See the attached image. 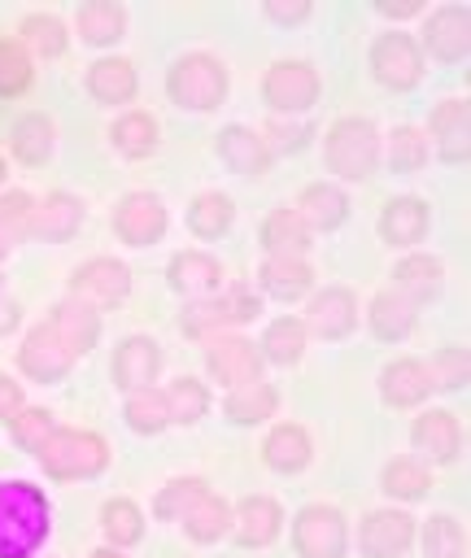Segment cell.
Returning a JSON list of instances; mask_svg holds the SVG:
<instances>
[{
	"mask_svg": "<svg viewBox=\"0 0 471 558\" xmlns=\"http://www.w3.org/2000/svg\"><path fill=\"white\" fill-rule=\"evenodd\" d=\"M100 336V323H96V310L78 305V301H61L17 349V366L39 379V384H52L61 379Z\"/></svg>",
	"mask_w": 471,
	"mask_h": 558,
	"instance_id": "cell-1",
	"label": "cell"
},
{
	"mask_svg": "<svg viewBox=\"0 0 471 558\" xmlns=\"http://www.w3.org/2000/svg\"><path fill=\"white\" fill-rule=\"evenodd\" d=\"M48 536V501L35 484H0V558H31Z\"/></svg>",
	"mask_w": 471,
	"mask_h": 558,
	"instance_id": "cell-2",
	"label": "cell"
},
{
	"mask_svg": "<svg viewBox=\"0 0 471 558\" xmlns=\"http://www.w3.org/2000/svg\"><path fill=\"white\" fill-rule=\"evenodd\" d=\"M39 462L52 480H87L96 471H105L109 462V445L96 436V432H78V427H57L44 449H39Z\"/></svg>",
	"mask_w": 471,
	"mask_h": 558,
	"instance_id": "cell-3",
	"label": "cell"
},
{
	"mask_svg": "<svg viewBox=\"0 0 471 558\" xmlns=\"http://www.w3.org/2000/svg\"><path fill=\"white\" fill-rule=\"evenodd\" d=\"M170 100L183 105V109H218L222 105V92H227V74L214 57L205 52H188L170 65Z\"/></svg>",
	"mask_w": 471,
	"mask_h": 558,
	"instance_id": "cell-4",
	"label": "cell"
},
{
	"mask_svg": "<svg viewBox=\"0 0 471 558\" xmlns=\"http://www.w3.org/2000/svg\"><path fill=\"white\" fill-rule=\"evenodd\" d=\"M327 166L340 179H366L375 170V126L366 118H340L327 131Z\"/></svg>",
	"mask_w": 471,
	"mask_h": 558,
	"instance_id": "cell-5",
	"label": "cell"
},
{
	"mask_svg": "<svg viewBox=\"0 0 471 558\" xmlns=\"http://www.w3.org/2000/svg\"><path fill=\"white\" fill-rule=\"evenodd\" d=\"M126 288H131V275H126V266L122 262H113V257H92V262H83L78 270H74V279H70V301H78V305H87V310H113L122 296H126Z\"/></svg>",
	"mask_w": 471,
	"mask_h": 558,
	"instance_id": "cell-6",
	"label": "cell"
},
{
	"mask_svg": "<svg viewBox=\"0 0 471 558\" xmlns=\"http://www.w3.org/2000/svg\"><path fill=\"white\" fill-rule=\"evenodd\" d=\"M262 96L279 113L314 109V100H318V74L305 61H275L266 70V78H262Z\"/></svg>",
	"mask_w": 471,
	"mask_h": 558,
	"instance_id": "cell-7",
	"label": "cell"
},
{
	"mask_svg": "<svg viewBox=\"0 0 471 558\" xmlns=\"http://www.w3.org/2000/svg\"><path fill=\"white\" fill-rule=\"evenodd\" d=\"M292 545L301 558H340L345 554V519L331 506H305L292 523Z\"/></svg>",
	"mask_w": 471,
	"mask_h": 558,
	"instance_id": "cell-8",
	"label": "cell"
},
{
	"mask_svg": "<svg viewBox=\"0 0 471 558\" xmlns=\"http://www.w3.org/2000/svg\"><path fill=\"white\" fill-rule=\"evenodd\" d=\"M371 74H375L384 87H410V83H419V74H423V57H419L414 39L401 35V31L379 35L375 48H371Z\"/></svg>",
	"mask_w": 471,
	"mask_h": 558,
	"instance_id": "cell-9",
	"label": "cell"
},
{
	"mask_svg": "<svg viewBox=\"0 0 471 558\" xmlns=\"http://www.w3.org/2000/svg\"><path fill=\"white\" fill-rule=\"evenodd\" d=\"M113 231H118L122 244L144 248V244H153V240L166 231V205H161L153 192H131V196H122L118 209H113Z\"/></svg>",
	"mask_w": 471,
	"mask_h": 558,
	"instance_id": "cell-10",
	"label": "cell"
},
{
	"mask_svg": "<svg viewBox=\"0 0 471 558\" xmlns=\"http://www.w3.org/2000/svg\"><path fill=\"white\" fill-rule=\"evenodd\" d=\"M253 314H257V301L235 288V292H227V296H196V301L183 310L179 327H183L188 336H205V331H214V327L249 323Z\"/></svg>",
	"mask_w": 471,
	"mask_h": 558,
	"instance_id": "cell-11",
	"label": "cell"
},
{
	"mask_svg": "<svg viewBox=\"0 0 471 558\" xmlns=\"http://www.w3.org/2000/svg\"><path fill=\"white\" fill-rule=\"evenodd\" d=\"M209 375L227 388H244L262 379V353L244 336H218L209 344Z\"/></svg>",
	"mask_w": 471,
	"mask_h": 558,
	"instance_id": "cell-12",
	"label": "cell"
},
{
	"mask_svg": "<svg viewBox=\"0 0 471 558\" xmlns=\"http://www.w3.org/2000/svg\"><path fill=\"white\" fill-rule=\"evenodd\" d=\"M423 44L436 61H462L471 48V9L445 4L440 13H432L423 26Z\"/></svg>",
	"mask_w": 471,
	"mask_h": 558,
	"instance_id": "cell-13",
	"label": "cell"
},
{
	"mask_svg": "<svg viewBox=\"0 0 471 558\" xmlns=\"http://www.w3.org/2000/svg\"><path fill=\"white\" fill-rule=\"evenodd\" d=\"M410 536H414V519L406 510H371L358 532L366 558H397L410 545Z\"/></svg>",
	"mask_w": 471,
	"mask_h": 558,
	"instance_id": "cell-14",
	"label": "cell"
},
{
	"mask_svg": "<svg viewBox=\"0 0 471 558\" xmlns=\"http://www.w3.org/2000/svg\"><path fill=\"white\" fill-rule=\"evenodd\" d=\"M432 388H436V384H432V371H427V362H419V357H397V362H388L384 375H379V392H384V401L397 405V410L419 405Z\"/></svg>",
	"mask_w": 471,
	"mask_h": 558,
	"instance_id": "cell-15",
	"label": "cell"
},
{
	"mask_svg": "<svg viewBox=\"0 0 471 558\" xmlns=\"http://www.w3.org/2000/svg\"><path fill=\"white\" fill-rule=\"evenodd\" d=\"M353 323H358V305H353V292L349 288H323L310 301V310H305V331H314L323 340L345 336Z\"/></svg>",
	"mask_w": 471,
	"mask_h": 558,
	"instance_id": "cell-16",
	"label": "cell"
},
{
	"mask_svg": "<svg viewBox=\"0 0 471 558\" xmlns=\"http://www.w3.org/2000/svg\"><path fill=\"white\" fill-rule=\"evenodd\" d=\"M157 366H161V353L148 336H131L113 353V379L118 388H131V392H144L157 379Z\"/></svg>",
	"mask_w": 471,
	"mask_h": 558,
	"instance_id": "cell-17",
	"label": "cell"
},
{
	"mask_svg": "<svg viewBox=\"0 0 471 558\" xmlns=\"http://www.w3.org/2000/svg\"><path fill=\"white\" fill-rule=\"evenodd\" d=\"M410 436H414V449L427 453L432 462H454L458 449H462V427H458V418H454L449 410H427V414H419Z\"/></svg>",
	"mask_w": 471,
	"mask_h": 558,
	"instance_id": "cell-18",
	"label": "cell"
},
{
	"mask_svg": "<svg viewBox=\"0 0 471 558\" xmlns=\"http://www.w3.org/2000/svg\"><path fill=\"white\" fill-rule=\"evenodd\" d=\"M78 222H83V205L74 196H65V192H52L44 205L31 209L26 231L39 235V240H70L78 231Z\"/></svg>",
	"mask_w": 471,
	"mask_h": 558,
	"instance_id": "cell-19",
	"label": "cell"
},
{
	"mask_svg": "<svg viewBox=\"0 0 471 558\" xmlns=\"http://www.w3.org/2000/svg\"><path fill=\"white\" fill-rule=\"evenodd\" d=\"M218 283H222V266H218V257L196 253V248L174 253V262H170V288H174V292L209 296Z\"/></svg>",
	"mask_w": 471,
	"mask_h": 558,
	"instance_id": "cell-20",
	"label": "cell"
},
{
	"mask_svg": "<svg viewBox=\"0 0 471 558\" xmlns=\"http://www.w3.org/2000/svg\"><path fill=\"white\" fill-rule=\"evenodd\" d=\"M427 231V205L419 196H397L384 205V218H379V235L388 244H419Z\"/></svg>",
	"mask_w": 471,
	"mask_h": 558,
	"instance_id": "cell-21",
	"label": "cell"
},
{
	"mask_svg": "<svg viewBox=\"0 0 471 558\" xmlns=\"http://www.w3.org/2000/svg\"><path fill=\"white\" fill-rule=\"evenodd\" d=\"M345 209H349L345 192H336L331 183H310V187L301 192V201H297L292 214L301 218L305 231H331V227L345 218Z\"/></svg>",
	"mask_w": 471,
	"mask_h": 558,
	"instance_id": "cell-22",
	"label": "cell"
},
{
	"mask_svg": "<svg viewBox=\"0 0 471 558\" xmlns=\"http://www.w3.org/2000/svg\"><path fill=\"white\" fill-rule=\"evenodd\" d=\"M279 501L275 497H244L240 501V510H235V541L240 545H266V541H275V532H279Z\"/></svg>",
	"mask_w": 471,
	"mask_h": 558,
	"instance_id": "cell-23",
	"label": "cell"
},
{
	"mask_svg": "<svg viewBox=\"0 0 471 558\" xmlns=\"http://www.w3.org/2000/svg\"><path fill=\"white\" fill-rule=\"evenodd\" d=\"M432 135H436L445 161H467V100L462 96L440 100L432 109Z\"/></svg>",
	"mask_w": 471,
	"mask_h": 558,
	"instance_id": "cell-24",
	"label": "cell"
},
{
	"mask_svg": "<svg viewBox=\"0 0 471 558\" xmlns=\"http://www.w3.org/2000/svg\"><path fill=\"white\" fill-rule=\"evenodd\" d=\"M87 92H92L100 105H122V100H131V96H135V70H131V61H122V57L96 61L92 74H87Z\"/></svg>",
	"mask_w": 471,
	"mask_h": 558,
	"instance_id": "cell-25",
	"label": "cell"
},
{
	"mask_svg": "<svg viewBox=\"0 0 471 558\" xmlns=\"http://www.w3.org/2000/svg\"><path fill=\"white\" fill-rule=\"evenodd\" d=\"M314 270L301 257H266L262 262V288L279 301H297L301 292H310Z\"/></svg>",
	"mask_w": 471,
	"mask_h": 558,
	"instance_id": "cell-26",
	"label": "cell"
},
{
	"mask_svg": "<svg viewBox=\"0 0 471 558\" xmlns=\"http://www.w3.org/2000/svg\"><path fill=\"white\" fill-rule=\"evenodd\" d=\"M410 327H414V301L410 296H401L397 288H388V292H379L371 301V331L379 340H401Z\"/></svg>",
	"mask_w": 471,
	"mask_h": 558,
	"instance_id": "cell-27",
	"label": "cell"
},
{
	"mask_svg": "<svg viewBox=\"0 0 471 558\" xmlns=\"http://www.w3.org/2000/svg\"><path fill=\"white\" fill-rule=\"evenodd\" d=\"M262 453H266V462H270L275 471L292 475V471H301V466L310 462V436H305L297 423H279V427L266 436Z\"/></svg>",
	"mask_w": 471,
	"mask_h": 558,
	"instance_id": "cell-28",
	"label": "cell"
},
{
	"mask_svg": "<svg viewBox=\"0 0 471 558\" xmlns=\"http://www.w3.org/2000/svg\"><path fill=\"white\" fill-rule=\"evenodd\" d=\"M179 523H183V532H188L192 541L209 545V541H218V536L231 527V506H227L222 497L205 493V497H196V501H192V510H188Z\"/></svg>",
	"mask_w": 471,
	"mask_h": 558,
	"instance_id": "cell-29",
	"label": "cell"
},
{
	"mask_svg": "<svg viewBox=\"0 0 471 558\" xmlns=\"http://www.w3.org/2000/svg\"><path fill=\"white\" fill-rule=\"evenodd\" d=\"M218 153H222V161H227L231 170H240V174H262V166H266V144H262L249 126H227V131L218 135Z\"/></svg>",
	"mask_w": 471,
	"mask_h": 558,
	"instance_id": "cell-30",
	"label": "cell"
},
{
	"mask_svg": "<svg viewBox=\"0 0 471 558\" xmlns=\"http://www.w3.org/2000/svg\"><path fill=\"white\" fill-rule=\"evenodd\" d=\"M262 244L270 248V257H301L310 244V231L301 227V218L292 209H275L262 222Z\"/></svg>",
	"mask_w": 471,
	"mask_h": 558,
	"instance_id": "cell-31",
	"label": "cell"
},
{
	"mask_svg": "<svg viewBox=\"0 0 471 558\" xmlns=\"http://www.w3.org/2000/svg\"><path fill=\"white\" fill-rule=\"evenodd\" d=\"M392 279H397V292H401V296H410V301H423V296L440 292V279H445V270H440V262H436V257H427V253H414V257L397 262Z\"/></svg>",
	"mask_w": 471,
	"mask_h": 558,
	"instance_id": "cell-32",
	"label": "cell"
},
{
	"mask_svg": "<svg viewBox=\"0 0 471 558\" xmlns=\"http://www.w3.org/2000/svg\"><path fill=\"white\" fill-rule=\"evenodd\" d=\"M231 218H235V205H231L222 192H205V196H196V201L188 205V227H192V235H201V240H218V235L231 227Z\"/></svg>",
	"mask_w": 471,
	"mask_h": 558,
	"instance_id": "cell-33",
	"label": "cell"
},
{
	"mask_svg": "<svg viewBox=\"0 0 471 558\" xmlns=\"http://www.w3.org/2000/svg\"><path fill=\"white\" fill-rule=\"evenodd\" d=\"M275 405H279V397H275V388L270 384H244V388H231L227 392V418L231 423H262L266 414H275Z\"/></svg>",
	"mask_w": 471,
	"mask_h": 558,
	"instance_id": "cell-34",
	"label": "cell"
},
{
	"mask_svg": "<svg viewBox=\"0 0 471 558\" xmlns=\"http://www.w3.org/2000/svg\"><path fill=\"white\" fill-rule=\"evenodd\" d=\"M122 26H126V13L113 0H92L78 9V31L87 44H113L122 35Z\"/></svg>",
	"mask_w": 471,
	"mask_h": 558,
	"instance_id": "cell-35",
	"label": "cell"
},
{
	"mask_svg": "<svg viewBox=\"0 0 471 558\" xmlns=\"http://www.w3.org/2000/svg\"><path fill=\"white\" fill-rule=\"evenodd\" d=\"M13 153L17 161L26 166H44L48 153H52V122L44 113H26L17 126H13Z\"/></svg>",
	"mask_w": 471,
	"mask_h": 558,
	"instance_id": "cell-36",
	"label": "cell"
},
{
	"mask_svg": "<svg viewBox=\"0 0 471 558\" xmlns=\"http://www.w3.org/2000/svg\"><path fill=\"white\" fill-rule=\"evenodd\" d=\"M432 488V475L419 458H392L384 466V493L388 497H401V501H419L423 493Z\"/></svg>",
	"mask_w": 471,
	"mask_h": 558,
	"instance_id": "cell-37",
	"label": "cell"
},
{
	"mask_svg": "<svg viewBox=\"0 0 471 558\" xmlns=\"http://www.w3.org/2000/svg\"><path fill=\"white\" fill-rule=\"evenodd\" d=\"M109 135H113V148L126 153V157H148L157 148V122L148 113H140V109L126 113V118H118Z\"/></svg>",
	"mask_w": 471,
	"mask_h": 558,
	"instance_id": "cell-38",
	"label": "cell"
},
{
	"mask_svg": "<svg viewBox=\"0 0 471 558\" xmlns=\"http://www.w3.org/2000/svg\"><path fill=\"white\" fill-rule=\"evenodd\" d=\"M22 44L39 57H61L65 52V26L52 13H26L22 17Z\"/></svg>",
	"mask_w": 471,
	"mask_h": 558,
	"instance_id": "cell-39",
	"label": "cell"
},
{
	"mask_svg": "<svg viewBox=\"0 0 471 558\" xmlns=\"http://www.w3.org/2000/svg\"><path fill=\"white\" fill-rule=\"evenodd\" d=\"M262 349H266L270 362L292 366V362L301 357V349H305V323H301V318H275V323L266 327Z\"/></svg>",
	"mask_w": 471,
	"mask_h": 558,
	"instance_id": "cell-40",
	"label": "cell"
},
{
	"mask_svg": "<svg viewBox=\"0 0 471 558\" xmlns=\"http://www.w3.org/2000/svg\"><path fill=\"white\" fill-rule=\"evenodd\" d=\"M166 418H174V423H196L205 410H209V392H205V384H196V379H174L170 388H166Z\"/></svg>",
	"mask_w": 471,
	"mask_h": 558,
	"instance_id": "cell-41",
	"label": "cell"
},
{
	"mask_svg": "<svg viewBox=\"0 0 471 558\" xmlns=\"http://www.w3.org/2000/svg\"><path fill=\"white\" fill-rule=\"evenodd\" d=\"M100 527H105V536H109L113 545H135V541L144 536L140 506H135V501H126V497L105 501V510H100Z\"/></svg>",
	"mask_w": 471,
	"mask_h": 558,
	"instance_id": "cell-42",
	"label": "cell"
},
{
	"mask_svg": "<svg viewBox=\"0 0 471 558\" xmlns=\"http://www.w3.org/2000/svg\"><path fill=\"white\" fill-rule=\"evenodd\" d=\"M126 423H131L135 432H144V436L161 432V427L170 423V418H166V401H161V392H153V388L131 392V401H126Z\"/></svg>",
	"mask_w": 471,
	"mask_h": 558,
	"instance_id": "cell-43",
	"label": "cell"
},
{
	"mask_svg": "<svg viewBox=\"0 0 471 558\" xmlns=\"http://www.w3.org/2000/svg\"><path fill=\"white\" fill-rule=\"evenodd\" d=\"M205 493H209V488H205L201 480H170V484L157 493L153 510H157V519H183V514L192 510V501L205 497Z\"/></svg>",
	"mask_w": 471,
	"mask_h": 558,
	"instance_id": "cell-44",
	"label": "cell"
},
{
	"mask_svg": "<svg viewBox=\"0 0 471 558\" xmlns=\"http://www.w3.org/2000/svg\"><path fill=\"white\" fill-rule=\"evenodd\" d=\"M423 545H427L432 558H458V549H462V527H458V519L432 514L427 527H423Z\"/></svg>",
	"mask_w": 471,
	"mask_h": 558,
	"instance_id": "cell-45",
	"label": "cell"
},
{
	"mask_svg": "<svg viewBox=\"0 0 471 558\" xmlns=\"http://www.w3.org/2000/svg\"><path fill=\"white\" fill-rule=\"evenodd\" d=\"M31 83V61L22 52V44L0 39V96H17Z\"/></svg>",
	"mask_w": 471,
	"mask_h": 558,
	"instance_id": "cell-46",
	"label": "cell"
},
{
	"mask_svg": "<svg viewBox=\"0 0 471 558\" xmlns=\"http://www.w3.org/2000/svg\"><path fill=\"white\" fill-rule=\"evenodd\" d=\"M52 432H57V423H52L48 410H22V414L13 418V436H17L22 449H35V453H39Z\"/></svg>",
	"mask_w": 471,
	"mask_h": 558,
	"instance_id": "cell-47",
	"label": "cell"
},
{
	"mask_svg": "<svg viewBox=\"0 0 471 558\" xmlns=\"http://www.w3.org/2000/svg\"><path fill=\"white\" fill-rule=\"evenodd\" d=\"M392 170H419L423 166V157H427V148H423V135L414 131V126H397L392 131Z\"/></svg>",
	"mask_w": 471,
	"mask_h": 558,
	"instance_id": "cell-48",
	"label": "cell"
},
{
	"mask_svg": "<svg viewBox=\"0 0 471 558\" xmlns=\"http://www.w3.org/2000/svg\"><path fill=\"white\" fill-rule=\"evenodd\" d=\"M432 384H445V388H462V379H467V353L458 349V344H449V349H440L436 357H432Z\"/></svg>",
	"mask_w": 471,
	"mask_h": 558,
	"instance_id": "cell-49",
	"label": "cell"
},
{
	"mask_svg": "<svg viewBox=\"0 0 471 558\" xmlns=\"http://www.w3.org/2000/svg\"><path fill=\"white\" fill-rule=\"evenodd\" d=\"M31 209H35V201L26 192L0 196V235H22L26 222H31Z\"/></svg>",
	"mask_w": 471,
	"mask_h": 558,
	"instance_id": "cell-50",
	"label": "cell"
},
{
	"mask_svg": "<svg viewBox=\"0 0 471 558\" xmlns=\"http://www.w3.org/2000/svg\"><path fill=\"white\" fill-rule=\"evenodd\" d=\"M305 13H310L305 0H266V17H275V22H301Z\"/></svg>",
	"mask_w": 471,
	"mask_h": 558,
	"instance_id": "cell-51",
	"label": "cell"
},
{
	"mask_svg": "<svg viewBox=\"0 0 471 558\" xmlns=\"http://www.w3.org/2000/svg\"><path fill=\"white\" fill-rule=\"evenodd\" d=\"M17 414H22V388H17L13 379H4V375H0V418H9V423H13Z\"/></svg>",
	"mask_w": 471,
	"mask_h": 558,
	"instance_id": "cell-52",
	"label": "cell"
},
{
	"mask_svg": "<svg viewBox=\"0 0 471 558\" xmlns=\"http://www.w3.org/2000/svg\"><path fill=\"white\" fill-rule=\"evenodd\" d=\"M375 9H379V13H388V17H410V13H419L423 4H419V0H379Z\"/></svg>",
	"mask_w": 471,
	"mask_h": 558,
	"instance_id": "cell-53",
	"label": "cell"
},
{
	"mask_svg": "<svg viewBox=\"0 0 471 558\" xmlns=\"http://www.w3.org/2000/svg\"><path fill=\"white\" fill-rule=\"evenodd\" d=\"M17 327V305L13 301H0V336Z\"/></svg>",
	"mask_w": 471,
	"mask_h": 558,
	"instance_id": "cell-54",
	"label": "cell"
},
{
	"mask_svg": "<svg viewBox=\"0 0 471 558\" xmlns=\"http://www.w3.org/2000/svg\"><path fill=\"white\" fill-rule=\"evenodd\" d=\"M92 558H122V554H113V549H92Z\"/></svg>",
	"mask_w": 471,
	"mask_h": 558,
	"instance_id": "cell-55",
	"label": "cell"
},
{
	"mask_svg": "<svg viewBox=\"0 0 471 558\" xmlns=\"http://www.w3.org/2000/svg\"><path fill=\"white\" fill-rule=\"evenodd\" d=\"M0 179H4V161H0Z\"/></svg>",
	"mask_w": 471,
	"mask_h": 558,
	"instance_id": "cell-56",
	"label": "cell"
},
{
	"mask_svg": "<svg viewBox=\"0 0 471 558\" xmlns=\"http://www.w3.org/2000/svg\"><path fill=\"white\" fill-rule=\"evenodd\" d=\"M0 253H4V240H0Z\"/></svg>",
	"mask_w": 471,
	"mask_h": 558,
	"instance_id": "cell-57",
	"label": "cell"
}]
</instances>
